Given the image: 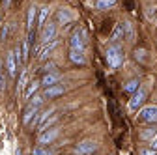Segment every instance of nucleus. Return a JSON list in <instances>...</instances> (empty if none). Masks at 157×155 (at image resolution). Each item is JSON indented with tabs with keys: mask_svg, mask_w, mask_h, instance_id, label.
<instances>
[{
	"mask_svg": "<svg viewBox=\"0 0 157 155\" xmlns=\"http://www.w3.org/2000/svg\"><path fill=\"white\" fill-rule=\"evenodd\" d=\"M107 62H109V67H112V69H118L122 66L124 54H122V49L118 45H110L107 49Z\"/></svg>",
	"mask_w": 157,
	"mask_h": 155,
	"instance_id": "1",
	"label": "nucleus"
},
{
	"mask_svg": "<svg viewBox=\"0 0 157 155\" xmlns=\"http://www.w3.org/2000/svg\"><path fill=\"white\" fill-rule=\"evenodd\" d=\"M139 122H148V123H157V105H146L139 110L136 116Z\"/></svg>",
	"mask_w": 157,
	"mask_h": 155,
	"instance_id": "2",
	"label": "nucleus"
},
{
	"mask_svg": "<svg viewBox=\"0 0 157 155\" xmlns=\"http://www.w3.org/2000/svg\"><path fill=\"white\" fill-rule=\"evenodd\" d=\"M69 45H71V49H75V51H84V47H86V32H84L82 28H77V30L71 34Z\"/></svg>",
	"mask_w": 157,
	"mask_h": 155,
	"instance_id": "3",
	"label": "nucleus"
},
{
	"mask_svg": "<svg viewBox=\"0 0 157 155\" xmlns=\"http://www.w3.org/2000/svg\"><path fill=\"white\" fill-rule=\"evenodd\" d=\"M146 88H139L133 95H131V99H129V103H127V108L131 110V112H135V110H139L140 107H142V103H144V99H146Z\"/></svg>",
	"mask_w": 157,
	"mask_h": 155,
	"instance_id": "4",
	"label": "nucleus"
},
{
	"mask_svg": "<svg viewBox=\"0 0 157 155\" xmlns=\"http://www.w3.org/2000/svg\"><path fill=\"white\" fill-rule=\"evenodd\" d=\"M97 149V144L94 140H82L75 146V155H90Z\"/></svg>",
	"mask_w": 157,
	"mask_h": 155,
	"instance_id": "5",
	"label": "nucleus"
},
{
	"mask_svg": "<svg viewBox=\"0 0 157 155\" xmlns=\"http://www.w3.org/2000/svg\"><path fill=\"white\" fill-rule=\"evenodd\" d=\"M58 131L56 127H51V129H47V131H43V133H39V137H37V144L39 146H45V144H51L56 137H58Z\"/></svg>",
	"mask_w": 157,
	"mask_h": 155,
	"instance_id": "6",
	"label": "nucleus"
},
{
	"mask_svg": "<svg viewBox=\"0 0 157 155\" xmlns=\"http://www.w3.org/2000/svg\"><path fill=\"white\" fill-rule=\"evenodd\" d=\"M54 37H56V23H45L41 32V41L49 43V41H54Z\"/></svg>",
	"mask_w": 157,
	"mask_h": 155,
	"instance_id": "7",
	"label": "nucleus"
},
{
	"mask_svg": "<svg viewBox=\"0 0 157 155\" xmlns=\"http://www.w3.org/2000/svg\"><path fill=\"white\" fill-rule=\"evenodd\" d=\"M64 92H66V86H64V84H54V86H51V88H45L43 97H45V99H54V97H58V95H62Z\"/></svg>",
	"mask_w": 157,
	"mask_h": 155,
	"instance_id": "8",
	"label": "nucleus"
},
{
	"mask_svg": "<svg viewBox=\"0 0 157 155\" xmlns=\"http://www.w3.org/2000/svg\"><path fill=\"white\" fill-rule=\"evenodd\" d=\"M6 69H8V75H10V77H15V75H17L19 66H17V60H15L13 51L8 52V56H6Z\"/></svg>",
	"mask_w": 157,
	"mask_h": 155,
	"instance_id": "9",
	"label": "nucleus"
},
{
	"mask_svg": "<svg viewBox=\"0 0 157 155\" xmlns=\"http://www.w3.org/2000/svg\"><path fill=\"white\" fill-rule=\"evenodd\" d=\"M45 88H51V86H54V84H58L60 82V73H45L43 75V79L39 81Z\"/></svg>",
	"mask_w": 157,
	"mask_h": 155,
	"instance_id": "10",
	"label": "nucleus"
},
{
	"mask_svg": "<svg viewBox=\"0 0 157 155\" xmlns=\"http://www.w3.org/2000/svg\"><path fill=\"white\" fill-rule=\"evenodd\" d=\"M69 60H71L73 64L84 66V64H86V56H84V51H75V49H69Z\"/></svg>",
	"mask_w": 157,
	"mask_h": 155,
	"instance_id": "11",
	"label": "nucleus"
},
{
	"mask_svg": "<svg viewBox=\"0 0 157 155\" xmlns=\"http://www.w3.org/2000/svg\"><path fill=\"white\" fill-rule=\"evenodd\" d=\"M56 21H58V25H69V23L73 21V13L67 11V9H58Z\"/></svg>",
	"mask_w": 157,
	"mask_h": 155,
	"instance_id": "12",
	"label": "nucleus"
},
{
	"mask_svg": "<svg viewBox=\"0 0 157 155\" xmlns=\"http://www.w3.org/2000/svg\"><path fill=\"white\" fill-rule=\"evenodd\" d=\"M36 19H37V8L32 6V8L28 9V15H26V30H28V34H32V30H34Z\"/></svg>",
	"mask_w": 157,
	"mask_h": 155,
	"instance_id": "13",
	"label": "nucleus"
},
{
	"mask_svg": "<svg viewBox=\"0 0 157 155\" xmlns=\"http://www.w3.org/2000/svg\"><path fill=\"white\" fill-rule=\"evenodd\" d=\"M125 37V23H120V25H116V28H114V32H112V37L110 40L114 41V43H118V41H122Z\"/></svg>",
	"mask_w": 157,
	"mask_h": 155,
	"instance_id": "14",
	"label": "nucleus"
},
{
	"mask_svg": "<svg viewBox=\"0 0 157 155\" xmlns=\"http://www.w3.org/2000/svg\"><path fill=\"white\" fill-rule=\"evenodd\" d=\"M37 110H39V108H36V107H32V105H28V107L25 108V114H23V123H25V125H30V123H32V116H37Z\"/></svg>",
	"mask_w": 157,
	"mask_h": 155,
	"instance_id": "15",
	"label": "nucleus"
},
{
	"mask_svg": "<svg viewBox=\"0 0 157 155\" xmlns=\"http://www.w3.org/2000/svg\"><path fill=\"white\" fill-rule=\"evenodd\" d=\"M56 45H58V41H56V40H54V41H51V43H45V47L41 49V54H39V60H47V56L51 54V51H52Z\"/></svg>",
	"mask_w": 157,
	"mask_h": 155,
	"instance_id": "16",
	"label": "nucleus"
},
{
	"mask_svg": "<svg viewBox=\"0 0 157 155\" xmlns=\"http://www.w3.org/2000/svg\"><path fill=\"white\" fill-rule=\"evenodd\" d=\"M39 86H41V82H39V81H32V82H30V86H28V90L25 92V97H26V99L34 97V95H36V92L39 90Z\"/></svg>",
	"mask_w": 157,
	"mask_h": 155,
	"instance_id": "17",
	"label": "nucleus"
},
{
	"mask_svg": "<svg viewBox=\"0 0 157 155\" xmlns=\"http://www.w3.org/2000/svg\"><path fill=\"white\" fill-rule=\"evenodd\" d=\"M139 88H140V81H139V79H133V81H129V82L124 86V92H125V93H135Z\"/></svg>",
	"mask_w": 157,
	"mask_h": 155,
	"instance_id": "18",
	"label": "nucleus"
},
{
	"mask_svg": "<svg viewBox=\"0 0 157 155\" xmlns=\"http://www.w3.org/2000/svg\"><path fill=\"white\" fill-rule=\"evenodd\" d=\"M116 6V0H95V8L97 9H109Z\"/></svg>",
	"mask_w": 157,
	"mask_h": 155,
	"instance_id": "19",
	"label": "nucleus"
},
{
	"mask_svg": "<svg viewBox=\"0 0 157 155\" xmlns=\"http://www.w3.org/2000/svg\"><path fill=\"white\" fill-rule=\"evenodd\" d=\"M47 15H49V8H41L39 9V13H37V26H45V23H47Z\"/></svg>",
	"mask_w": 157,
	"mask_h": 155,
	"instance_id": "20",
	"label": "nucleus"
},
{
	"mask_svg": "<svg viewBox=\"0 0 157 155\" xmlns=\"http://www.w3.org/2000/svg\"><path fill=\"white\" fill-rule=\"evenodd\" d=\"M155 134H157V129H155V127H148V129H144V131L140 133V138H142V140H150V142H151Z\"/></svg>",
	"mask_w": 157,
	"mask_h": 155,
	"instance_id": "21",
	"label": "nucleus"
},
{
	"mask_svg": "<svg viewBox=\"0 0 157 155\" xmlns=\"http://www.w3.org/2000/svg\"><path fill=\"white\" fill-rule=\"evenodd\" d=\"M32 155H56V151L54 149H47L43 146H36L32 149Z\"/></svg>",
	"mask_w": 157,
	"mask_h": 155,
	"instance_id": "22",
	"label": "nucleus"
},
{
	"mask_svg": "<svg viewBox=\"0 0 157 155\" xmlns=\"http://www.w3.org/2000/svg\"><path fill=\"white\" fill-rule=\"evenodd\" d=\"M26 81H28V73H26V69H23V73H21V79H19V84H17V92H23V90H25V86H26Z\"/></svg>",
	"mask_w": 157,
	"mask_h": 155,
	"instance_id": "23",
	"label": "nucleus"
},
{
	"mask_svg": "<svg viewBox=\"0 0 157 155\" xmlns=\"http://www.w3.org/2000/svg\"><path fill=\"white\" fill-rule=\"evenodd\" d=\"M43 101H45V97H43V95H34V97H30V105L32 107H36V108H39V107H41L43 105Z\"/></svg>",
	"mask_w": 157,
	"mask_h": 155,
	"instance_id": "24",
	"label": "nucleus"
},
{
	"mask_svg": "<svg viewBox=\"0 0 157 155\" xmlns=\"http://www.w3.org/2000/svg\"><path fill=\"white\" fill-rule=\"evenodd\" d=\"M8 30H10V25H2V28H0V40L8 37Z\"/></svg>",
	"mask_w": 157,
	"mask_h": 155,
	"instance_id": "25",
	"label": "nucleus"
},
{
	"mask_svg": "<svg viewBox=\"0 0 157 155\" xmlns=\"http://www.w3.org/2000/svg\"><path fill=\"white\" fill-rule=\"evenodd\" d=\"M4 88V67H2V62H0V92Z\"/></svg>",
	"mask_w": 157,
	"mask_h": 155,
	"instance_id": "26",
	"label": "nucleus"
},
{
	"mask_svg": "<svg viewBox=\"0 0 157 155\" xmlns=\"http://www.w3.org/2000/svg\"><path fill=\"white\" fill-rule=\"evenodd\" d=\"M140 155H157V151L151 149V148L150 149H140Z\"/></svg>",
	"mask_w": 157,
	"mask_h": 155,
	"instance_id": "27",
	"label": "nucleus"
},
{
	"mask_svg": "<svg viewBox=\"0 0 157 155\" xmlns=\"http://www.w3.org/2000/svg\"><path fill=\"white\" fill-rule=\"evenodd\" d=\"M52 67H54V64H52V62H49V64H47V66L43 67V71H45V73H52V71H51Z\"/></svg>",
	"mask_w": 157,
	"mask_h": 155,
	"instance_id": "28",
	"label": "nucleus"
},
{
	"mask_svg": "<svg viewBox=\"0 0 157 155\" xmlns=\"http://www.w3.org/2000/svg\"><path fill=\"white\" fill-rule=\"evenodd\" d=\"M151 149H155V151H157V134H155L153 140H151Z\"/></svg>",
	"mask_w": 157,
	"mask_h": 155,
	"instance_id": "29",
	"label": "nucleus"
},
{
	"mask_svg": "<svg viewBox=\"0 0 157 155\" xmlns=\"http://www.w3.org/2000/svg\"><path fill=\"white\" fill-rule=\"evenodd\" d=\"M15 155H21V149H19V148L15 149Z\"/></svg>",
	"mask_w": 157,
	"mask_h": 155,
	"instance_id": "30",
	"label": "nucleus"
},
{
	"mask_svg": "<svg viewBox=\"0 0 157 155\" xmlns=\"http://www.w3.org/2000/svg\"><path fill=\"white\" fill-rule=\"evenodd\" d=\"M4 2H6V4H10V0H4Z\"/></svg>",
	"mask_w": 157,
	"mask_h": 155,
	"instance_id": "31",
	"label": "nucleus"
}]
</instances>
